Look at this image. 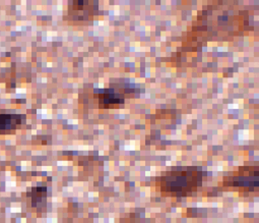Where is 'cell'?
<instances>
[{"instance_id": "cell-1", "label": "cell", "mask_w": 259, "mask_h": 223, "mask_svg": "<svg viewBox=\"0 0 259 223\" xmlns=\"http://www.w3.org/2000/svg\"><path fill=\"white\" fill-rule=\"evenodd\" d=\"M19 115H9L1 114L0 115V132H5V130L15 129L17 124H20Z\"/></svg>"}]
</instances>
